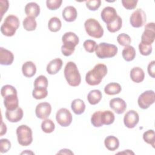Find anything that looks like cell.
<instances>
[{
	"mask_svg": "<svg viewBox=\"0 0 155 155\" xmlns=\"http://www.w3.org/2000/svg\"><path fill=\"white\" fill-rule=\"evenodd\" d=\"M24 115V112L21 107H18L13 110H6L5 117L10 122H18L20 121Z\"/></svg>",
	"mask_w": 155,
	"mask_h": 155,
	"instance_id": "16",
	"label": "cell"
},
{
	"mask_svg": "<svg viewBox=\"0 0 155 155\" xmlns=\"http://www.w3.org/2000/svg\"><path fill=\"white\" fill-rule=\"evenodd\" d=\"M22 24H23L24 28L25 30L29 31L35 30L37 27V22L35 20V18L32 17H29V16L26 17L24 19L22 22Z\"/></svg>",
	"mask_w": 155,
	"mask_h": 155,
	"instance_id": "30",
	"label": "cell"
},
{
	"mask_svg": "<svg viewBox=\"0 0 155 155\" xmlns=\"http://www.w3.org/2000/svg\"><path fill=\"white\" fill-rule=\"evenodd\" d=\"M122 5L127 10H133L136 8L138 1L137 0H122Z\"/></svg>",
	"mask_w": 155,
	"mask_h": 155,
	"instance_id": "45",
	"label": "cell"
},
{
	"mask_svg": "<svg viewBox=\"0 0 155 155\" xmlns=\"http://www.w3.org/2000/svg\"><path fill=\"white\" fill-rule=\"evenodd\" d=\"M22 71L24 76L31 78L36 72V65L32 61H27L22 66Z\"/></svg>",
	"mask_w": 155,
	"mask_h": 155,
	"instance_id": "22",
	"label": "cell"
},
{
	"mask_svg": "<svg viewBox=\"0 0 155 155\" xmlns=\"http://www.w3.org/2000/svg\"><path fill=\"white\" fill-rule=\"evenodd\" d=\"M122 90L120 85L116 82L108 84L104 88L105 93L108 95H115L119 94Z\"/></svg>",
	"mask_w": 155,
	"mask_h": 155,
	"instance_id": "27",
	"label": "cell"
},
{
	"mask_svg": "<svg viewBox=\"0 0 155 155\" xmlns=\"http://www.w3.org/2000/svg\"><path fill=\"white\" fill-rule=\"evenodd\" d=\"M55 128L54 122L49 119H44L41 124V129L45 133H52Z\"/></svg>",
	"mask_w": 155,
	"mask_h": 155,
	"instance_id": "33",
	"label": "cell"
},
{
	"mask_svg": "<svg viewBox=\"0 0 155 155\" xmlns=\"http://www.w3.org/2000/svg\"><path fill=\"white\" fill-rule=\"evenodd\" d=\"M18 142L21 146H28L33 141L31 129L26 125H21L16 129Z\"/></svg>",
	"mask_w": 155,
	"mask_h": 155,
	"instance_id": "7",
	"label": "cell"
},
{
	"mask_svg": "<svg viewBox=\"0 0 155 155\" xmlns=\"http://www.w3.org/2000/svg\"><path fill=\"white\" fill-rule=\"evenodd\" d=\"M139 116L134 110H130L126 113L124 117V125L128 128H133L138 124Z\"/></svg>",
	"mask_w": 155,
	"mask_h": 155,
	"instance_id": "14",
	"label": "cell"
},
{
	"mask_svg": "<svg viewBox=\"0 0 155 155\" xmlns=\"http://www.w3.org/2000/svg\"><path fill=\"white\" fill-rule=\"evenodd\" d=\"M83 46L85 51L87 52L93 53L96 50L97 45L94 41L91 39H87L84 42Z\"/></svg>",
	"mask_w": 155,
	"mask_h": 155,
	"instance_id": "40",
	"label": "cell"
},
{
	"mask_svg": "<svg viewBox=\"0 0 155 155\" xmlns=\"http://www.w3.org/2000/svg\"><path fill=\"white\" fill-rule=\"evenodd\" d=\"M125 153L126 154H134V153L133 152H132L131 151H130V150H127V151H124V152H119V153H118V154L119 153Z\"/></svg>",
	"mask_w": 155,
	"mask_h": 155,
	"instance_id": "50",
	"label": "cell"
},
{
	"mask_svg": "<svg viewBox=\"0 0 155 155\" xmlns=\"http://www.w3.org/2000/svg\"><path fill=\"white\" fill-rule=\"evenodd\" d=\"M11 148V143L7 139L0 140V151L1 153H7Z\"/></svg>",
	"mask_w": 155,
	"mask_h": 155,
	"instance_id": "44",
	"label": "cell"
},
{
	"mask_svg": "<svg viewBox=\"0 0 155 155\" xmlns=\"http://www.w3.org/2000/svg\"><path fill=\"white\" fill-rule=\"evenodd\" d=\"M48 91L47 88H34L32 91V96L36 99H42L47 97Z\"/></svg>",
	"mask_w": 155,
	"mask_h": 155,
	"instance_id": "36",
	"label": "cell"
},
{
	"mask_svg": "<svg viewBox=\"0 0 155 155\" xmlns=\"http://www.w3.org/2000/svg\"><path fill=\"white\" fill-rule=\"evenodd\" d=\"M155 39V24L150 22L145 25V30L141 36V42L142 44L151 45Z\"/></svg>",
	"mask_w": 155,
	"mask_h": 155,
	"instance_id": "10",
	"label": "cell"
},
{
	"mask_svg": "<svg viewBox=\"0 0 155 155\" xmlns=\"http://www.w3.org/2000/svg\"><path fill=\"white\" fill-rule=\"evenodd\" d=\"M107 67L105 64H97L85 76L86 82L91 86L99 85L107 73Z\"/></svg>",
	"mask_w": 155,
	"mask_h": 155,
	"instance_id": "1",
	"label": "cell"
},
{
	"mask_svg": "<svg viewBox=\"0 0 155 155\" xmlns=\"http://www.w3.org/2000/svg\"><path fill=\"white\" fill-rule=\"evenodd\" d=\"M101 111H96L91 116V122L94 127H101L104 125L101 120Z\"/></svg>",
	"mask_w": 155,
	"mask_h": 155,
	"instance_id": "37",
	"label": "cell"
},
{
	"mask_svg": "<svg viewBox=\"0 0 155 155\" xmlns=\"http://www.w3.org/2000/svg\"><path fill=\"white\" fill-rule=\"evenodd\" d=\"M84 27L87 33L94 38H101L104 35V29L100 23L94 18L87 19L84 23Z\"/></svg>",
	"mask_w": 155,
	"mask_h": 155,
	"instance_id": "5",
	"label": "cell"
},
{
	"mask_svg": "<svg viewBox=\"0 0 155 155\" xmlns=\"http://www.w3.org/2000/svg\"><path fill=\"white\" fill-rule=\"evenodd\" d=\"M56 119L57 122L61 126L66 127L69 126L72 122L73 117L70 111L65 108H60L56 113Z\"/></svg>",
	"mask_w": 155,
	"mask_h": 155,
	"instance_id": "11",
	"label": "cell"
},
{
	"mask_svg": "<svg viewBox=\"0 0 155 155\" xmlns=\"http://www.w3.org/2000/svg\"><path fill=\"white\" fill-rule=\"evenodd\" d=\"M71 108L74 114L80 115L82 114L85 110V104L81 99H76L71 102Z\"/></svg>",
	"mask_w": 155,
	"mask_h": 155,
	"instance_id": "25",
	"label": "cell"
},
{
	"mask_svg": "<svg viewBox=\"0 0 155 155\" xmlns=\"http://www.w3.org/2000/svg\"><path fill=\"white\" fill-rule=\"evenodd\" d=\"M147 16L145 12L141 8L136 10L130 16V24L134 28L142 27L146 22Z\"/></svg>",
	"mask_w": 155,
	"mask_h": 155,
	"instance_id": "9",
	"label": "cell"
},
{
	"mask_svg": "<svg viewBox=\"0 0 155 155\" xmlns=\"http://www.w3.org/2000/svg\"><path fill=\"white\" fill-rule=\"evenodd\" d=\"M57 154H73V153L69 149H62L59 152H58Z\"/></svg>",
	"mask_w": 155,
	"mask_h": 155,
	"instance_id": "48",
	"label": "cell"
},
{
	"mask_svg": "<svg viewBox=\"0 0 155 155\" xmlns=\"http://www.w3.org/2000/svg\"><path fill=\"white\" fill-rule=\"evenodd\" d=\"M143 139L145 142L150 144L153 148L154 147L155 134L153 130H148L143 133Z\"/></svg>",
	"mask_w": 155,
	"mask_h": 155,
	"instance_id": "34",
	"label": "cell"
},
{
	"mask_svg": "<svg viewBox=\"0 0 155 155\" xmlns=\"http://www.w3.org/2000/svg\"><path fill=\"white\" fill-rule=\"evenodd\" d=\"M62 41L63 45L61 47V52L65 56H69L74 53L75 47L79 44V39L74 33L69 31L64 34Z\"/></svg>",
	"mask_w": 155,
	"mask_h": 155,
	"instance_id": "2",
	"label": "cell"
},
{
	"mask_svg": "<svg viewBox=\"0 0 155 155\" xmlns=\"http://www.w3.org/2000/svg\"><path fill=\"white\" fill-rule=\"evenodd\" d=\"M25 13L27 16L35 18L40 14V7L36 2H28L25 7Z\"/></svg>",
	"mask_w": 155,
	"mask_h": 155,
	"instance_id": "21",
	"label": "cell"
},
{
	"mask_svg": "<svg viewBox=\"0 0 155 155\" xmlns=\"http://www.w3.org/2000/svg\"><path fill=\"white\" fill-rule=\"evenodd\" d=\"M7 132V127L5 124H4V122L2 121V124H1V136H2L3 134H5Z\"/></svg>",
	"mask_w": 155,
	"mask_h": 155,
	"instance_id": "49",
	"label": "cell"
},
{
	"mask_svg": "<svg viewBox=\"0 0 155 155\" xmlns=\"http://www.w3.org/2000/svg\"><path fill=\"white\" fill-rule=\"evenodd\" d=\"M51 107L50 104L47 102L39 103L37 105L35 109V113L37 117L41 119H47L50 114Z\"/></svg>",
	"mask_w": 155,
	"mask_h": 155,
	"instance_id": "12",
	"label": "cell"
},
{
	"mask_svg": "<svg viewBox=\"0 0 155 155\" xmlns=\"http://www.w3.org/2000/svg\"><path fill=\"white\" fill-rule=\"evenodd\" d=\"M63 65L62 59L55 58L51 60L47 65L46 70L50 74H55L58 73L61 69Z\"/></svg>",
	"mask_w": 155,
	"mask_h": 155,
	"instance_id": "19",
	"label": "cell"
},
{
	"mask_svg": "<svg viewBox=\"0 0 155 155\" xmlns=\"http://www.w3.org/2000/svg\"><path fill=\"white\" fill-rule=\"evenodd\" d=\"M155 101L154 91L153 90H147L142 93L138 97L137 103L139 107L145 110L154 104Z\"/></svg>",
	"mask_w": 155,
	"mask_h": 155,
	"instance_id": "8",
	"label": "cell"
},
{
	"mask_svg": "<svg viewBox=\"0 0 155 155\" xmlns=\"http://www.w3.org/2000/svg\"><path fill=\"white\" fill-rule=\"evenodd\" d=\"M139 50L142 55L148 56L152 52V45L140 42L139 44Z\"/></svg>",
	"mask_w": 155,
	"mask_h": 155,
	"instance_id": "41",
	"label": "cell"
},
{
	"mask_svg": "<svg viewBox=\"0 0 155 155\" xmlns=\"http://www.w3.org/2000/svg\"><path fill=\"white\" fill-rule=\"evenodd\" d=\"M14 60V55L12 51L3 48H0V64L3 65H11Z\"/></svg>",
	"mask_w": 155,
	"mask_h": 155,
	"instance_id": "18",
	"label": "cell"
},
{
	"mask_svg": "<svg viewBox=\"0 0 155 155\" xmlns=\"http://www.w3.org/2000/svg\"><path fill=\"white\" fill-rule=\"evenodd\" d=\"M1 96L4 97L8 95L13 94H17L16 89L12 85H5L2 86L1 90Z\"/></svg>",
	"mask_w": 155,
	"mask_h": 155,
	"instance_id": "39",
	"label": "cell"
},
{
	"mask_svg": "<svg viewBox=\"0 0 155 155\" xmlns=\"http://www.w3.org/2000/svg\"><path fill=\"white\" fill-rule=\"evenodd\" d=\"M64 73L67 82L70 86L77 87L79 85L81 82V77L74 62L71 61L67 62L65 67Z\"/></svg>",
	"mask_w": 155,
	"mask_h": 155,
	"instance_id": "3",
	"label": "cell"
},
{
	"mask_svg": "<svg viewBox=\"0 0 155 155\" xmlns=\"http://www.w3.org/2000/svg\"><path fill=\"white\" fill-rule=\"evenodd\" d=\"M115 119L114 114L110 110L101 111V120L103 125H109L112 124Z\"/></svg>",
	"mask_w": 155,
	"mask_h": 155,
	"instance_id": "29",
	"label": "cell"
},
{
	"mask_svg": "<svg viewBox=\"0 0 155 155\" xmlns=\"http://www.w3.org/2000/svg\"><path fill=\"white\" fill-rule=\"evenodd\" d=\"M47 87H48V80L45 76L40 75L35 79L34 81L35 88H47Z\"/></svg>",
	"mask_w": 155,
	"mask_h": 155,
	"instance_id": "35",
	"label": "cell"
},
{
	"mask_svg": "<svg viewBox=\"0 0 155 155\" xmlns=\"http://www.w3.org/2000/svg\"><path fill=\"white\" fill-rule=\"evenodd\" d=\"M110 108L117 114H120L124 113L127 108V104L124 100L119 97H116L110 101Z\"/></svg>",
	"mask_w": 155,
	"mask_h": 155,
	"instance_id": "15",
	"label": "cell"
},
{
	"mask_svg": "<svg viewBox=\"0 0 155 155\" xmlns=\"http://www.w3.org/2000/svg\"><path fill=\"white\" fill-rule=\"evenodd\" d=\"M117 42L122 46H128L130 45L131 39L130 36L126 33H120L117 37Z\"/></svg>",
	"mask_w": 155,
	"mask_h": 155,
	"instance_id": "38",
	"label": "cell"
},
{
	"mask_svg": "<svg viewBox=\"0 0 155 155\" xmlns=\"http://www.w3.org/2000/svg\"><path fill=\"white\" fill-rule=\"evenodd\" d=\"M117 51L118 48L115 45L106 42L100 43L95 50L96 56L100 59L113 58L116 55Z\"/></svg>",
	"mask_w": 155,
	"mask_h": 155,
	"instance_id": "6",
	"label": "cell"
},
{
	"mask_svg": "<svg viewBox=\"0 0 155 155\" xmlns=\"http://www.w3.org/2000/svg\"><path fill=\"white\" fill-rule=\"evenodd\" d=\"M78 12L73 6H67L62 11V17L67 22L74 21L77 18Z\"/></svg>",
	"mask_w": 155,
	"mask_h": 155,
	"instance_id": "20",
	"label": "cell"
},
{
	"mask_svg": "<svg viewBox=\"0 0 155 155\" xmlns=\"http://www.w3.org/2000/svg\"><path fill=\"white\" fill-rule=\"evenodd\" d=\"M155 61H152L150 62L148 65L147 67V71L148 73V74L153 78H155Z\"/></svg>",
	"mask_w": 155,
	"mask_h": 155,
	"instance_id": "46",
	"label": "cell"
},
{
	"mask_svg": "<svg viewBox=\"0 0 155 155\" xmlns=\"http://www.w3.org/2000/svg\"><path fill=\"white\" fill-rule=\"evenodd\" d=\"M19 24L20 22L18 18L14 15H10L5 18L4 22L2 24L1 31L2 34L6 36H12L15 34Z\"/></svg>",
	"mask_w": 155,
	"mask_h": 155,
	"instance_id": "4",
	"label": "cell"
},
{
	"mask_svg": "<svg viewBox=\"0 0 155 155\" xmlns=\"http://www.w3.org/2000/svg\"><path fill=\"white\" fill-rule=\"evenodd\" d=\"M62 2V0H47L46 5L49 10H55L61 7Z\"/></svg>",
	"mask_w": 155,
	"mask_h": 155,
	"instance_id": "42",
	"label": "cell"
},
{
	"mask_svg": "<svg viewBox=\"0 0 155 155\" xmlns=\"http://www.w3.org/2000/svg\"><path fill=\"white\" fill-rule=\"evenodd\" d=\"M4 105L8 110H13L18 107L19 101L17 94L8 95L4 97Z\"/></svg>",
	"mask_w": 155,
	"mask_h": 155,
	"instance_id": "17",
	"label": "cell"
},
{
	"mask_svg": "<svg viewBox=\"0 0 155 155\" xmlns=\"http://www.w3.org/2000/svg\"><path fill=\"white\" fill-rule=\"evenodd\" d=\"M122 55L125 61L127 62L131 61L135 58L136 50L133 46H126L122 51Z\"/></svg>",
	"mask_w": 155,
	"mask_h": 155,
	"instance_id": "28",
	"label": "cell"
},
{
	"mask_svg": "<svg viewBox=\"0 0 155 155\" xmlns=\"http://www.w3.org/2000/svg\"><path fill=\"white\" fill-rule=\"evenodd\" d=\"M117 13L116 9L112 7H106L101 12V16L102 21L107 25L113 22L117 17Z\"/></svg>",
	"mask_w": 155,
	"mask_h": 155,
	"instance_id": "13",
	"label": "cell"
},
{
	"mask_svg": "<svg viewBox=\"0 0 155 155\" xmlns=\"http://www.w3.org/2000/svg\"><path fill=\"white\" fill-rule=\"evenodd\" d=\"M0 4H1V17L2 18L3 15L8 10L9 4H8V1L7 0H1Z\"/></svg>",
	"mask_w": 155,
	"mask_h": 155,
	"instance_id": "47",
	"label": "cell"
},
{
	"mask_svg": "<svg viewBox=\"0 0 155 155\" xmlns=\"http://www.w3.org/2000/svg\"><path fill=\"white\" fill-rule=\"evenodd\" d=\"M104 144L105 147L109 151H115L119 147V139L114 136H108L105 137L104 140Z\"/></svg>",
	"mask_w": 155,
	"mask_h": 155,
	"instance_id": "24",
	"label": "cell"
},
{
	"mask_svg": "<svg viewBox=\"0 0 155 155\" xmlns=\"http://www.w3.org/2000/svg\"><path fill=\"white\" fill-rule=\"evenodd\" d=\"M102 97V93L99 90H93L90 91L87 95V100L91 105L98 104Z\"/></svg>",
	"mask_w": 155,
	"mask_h": 155,
	"instance_id": "26",
	"label": "cell"
},
{
	"mask_svg": "<svg viewBox=\"0 0 155 155\" xmlns=\"http://www.w3.org/2000/svg\"><path fill=\"white\" fill-rule=\"evenodd\" d=\"M122 25V19L119 16H117V18L111 23L107 25V28L108 30L111 33H114L119 31Z\"/></svg>",
	"mask_w": 155,
	"mask_h": 155,
	"instance_id": "32",
	"label": "cell"
},
{
	"mask_svg": "<svg viewBox=\"0 0 155 155\" xmlns=\"http://www.w3.org/2000/svg\"><path fill=\"white\" fill-rule=\"evenodd\" d=\"M130 78L136 83L142 82L145 78V73L143 70L139 67H135L133 68L130 71Z\"/></svg>",
	"mask_w": 155,
	"mask_h": 155,
	"instance_id": "23",
	"label": "cell"
},
{
	"mask_svg": "<svg viewBox=\"0 0 155 155\" xmlns=\"http://www.w3.org/2000/svg\"><path fill=\"white\" fill-rule=\"evenodd\" d=\"M62 27L61 20L57 17H52L48 21V29L52 32L58 31Z\"/></svg>",
	"mask_w": 155,
	"mask_h": 155,
	"instance_id": "31",
	"label": "cell"
},
{
	"mask_svg": "<svg viewBox=\"0 0 155 155\" xmlns=\"http://www.w3.org/2000/svg\"><path fill=\"white\" fill-rule=\"evenodd\" d=\"M101 0H90L86 1V7L91 11L97 10L101 6Z\"/></svg>",
	"mask_w": 155,
	"mask_h": 155,
	"instance_id": "43",
	"label": "cell"
}]
</instances>
